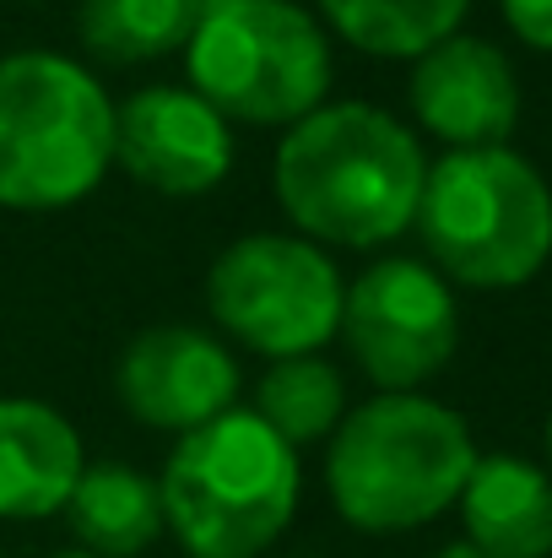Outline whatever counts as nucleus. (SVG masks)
<instances>
[{
	"label": "nucleus",
	"instance_id": "obj_1",
	"mask_svg": "<svg viewBox=\"0 0 552 558\" xmlns=\"http://www.w3.org/2000/svg\"><path fill=\"white\" fill-rule=\"evenodd\" d=\"M428 180L422 142L390 109L342 98L282 131L271 190L293 233L320 250H379L417 222Z\"/></svg>",
	"mask_w": 552,
	"mask_h": 558
},
{
	"label": "nucleus",
	"instance_id": "obj_2",
	"mask_svg": "<svg viewBox=\"0 0 552 558\" xmlns=\"http://www.w3.org/2000/svg\"><path fill=\"white\" fill-rule=\"evenodd\" d=\"M477 466L471 423L417 390H379L347 407L326 439V494L364 537H401L439 521Z\"/></svg>",
	"mask_w": 552,
	"mask_h": 558
},
{
	"label": "nucleus",
	"instance_id": "obj_3",
	"mask_svg": "<svg viewBox=\"0 0 552 558\" xmlns=\"http://www.w3.org/2000/svg\"><path fill=\"white\" fill-rule=\"evenodd\" d=\"M158 494L163 526L189 558H260L298 515L304 466L277 428L233 407L174 439Z\"/></svg>",
	"mask_w": 552,
	"mask_h": 558
},
{
	"label": "nucleus",
	"instance_id": "obj_4",
	"mask_svg": "<svg viewBox=\"0 0 552 558\" xmlns=\"http://www.w3.org/2000/svg\"><path fill=\"white\" fill-rule=\"evenodd\" d=\"M412 228L450 288L510 293L552 260V190L515 147L444 153L428 163Z\"/></svg>",
	"mask_w": 552,
	"mask_h": 558
},
{
	"label": "nucleus",
	"instance_id": "obj_5",
	"mask_svg": "<svg viewBox=\"0 0 552 558\" xmlns=\"http://www.w3.org/2000/svg\"><path fill=\"white\" fill-rule=\"evenodd\" d=\"M114 169V98L71 54H0V206L65 211Z\"/></svg>",
	"mask_w": 552,
	"mask_h": 558
},
{
	"label": "nucleus",
	"instance_id": "obj_6",
	"mask_svg": "<svg viewBox=\"0 0 552 558\" xmlns=\"http://www.w3.org/2000/svg\"><path fill=\"white\" fill-rule=\"evenodd\" d=\"M189 87L228 125L287 131L331 98V33L298 0L206 5L184 44Z\"/></svg>",
	"mask_w": 552,
	"mask_h": 558
},
{
	"label": "nucleus",
	"instance_id": "obj_7",
	"mask_svg": "<svg viewBox=\"0 0 552 558\" xmlns=\"http://www.w3.org/2000/svg\"><path fill=\"white\" fill-rule=\"evenodd\" d=\"M347 282L304 233H244L206 271L211 320L266 364L326 353L342 337Z\"/></svg>",
	"mask_w": 552,
	"mask_h": 558
},
{
	"label": "nucleus",
	"instance_id": "obj_8",
	"mask_svg": "<svg viewBox=\"0 0 552 558\" xmlns=\"http://www.w3.org/2000/svg\"><path fill=\"white\" fill-rule=\"evenodd\" d=\"M342 337L373 390H422L461 348L455 288L412 255H384L347 282Z\"/></svg>",
	"mask_w": 552,
	"mask_h": 558
},
{
	"label": "nucleus",
	"instance_id": "obj_9",
	"mask_svg": "<svg viewBox=\"0 0 552 558\" xmlns=\"http://www.w3.org/2000/svg\"><path fill=\"white\" fill-rule=\"evenodd\" d=\"M233 125L189 82H152L114 104V169L131 185L195 201L233 174Z\"/></svg>",
	"mask_w": 552,
	"mask_h": 558
},
{
	"label": "nucleus",
	"instance_id": "obj_10",
	"mask_svg": "<svg viewBox=\"0 0 552 558\" xmlns=\"http://www.w3.org/2000/svg\"><path fill=\"white\" fill-rule=\"evenodd\" d=\"M412 120L444 153L471 147H510L520 125V76L515 60L477 33H450L412 60Z\"/></svg>",
	"mask_w": 552,
	"mask_h": 558
},
{
	"label": "nucleus",
	"instance_id": "obj_11",
	"mask_svg": "<svg viewBox=\"0 0 552 558\" xmlns=\"http://www.w3.org/2000/svg\"><path fill=\"white\" fill-rule=\"evenodd\" d=\"M238 359L228 342L195 326H152L125 342L114 364V396L120 407L158 428V434H189L222 412L238 407Z\"/></svg>",
	"mask_w": 552,
	"mask_h": 558
},
{
	"label": "nucleus",
	"instance_id": "obj_12",
	"mask_svg": "<svg viewBox=\"0 0 552 558\" xmlns=\"http://www.w3.org/2000/svg\"><path fill=\"white\" fill-rule=\"evenodd\" d=\"M76 423L33 396H0V521H49L82 477Z\"/></svg>",
	"mask_w": 552,
	"mask_h": 558
},
{
	"label": "nucleus",
	"instance_id": "obj_13",
	"mask_svg": "<svg viewBox=\"0 0 552 558\" xmlns=\"http://www.w3.org/2000/svg\"><path fill=\"white\" fill-rule=\"evenodd\" d=\"M466 543L493 558L552 554V472L526 456H477L461 499Z\"/></svg>",
	"mask_w": 552,
	"mask_h": 558
},
{
	"label": "nucleus",
	"instance_id": "obj_14",
	"mask_svg": "<svg viewBox=\"0 0 552 558\" xmlns=\"http://www.w3.org/2000/svg\"><path fill=\"white\" fill-rule=\"evenodd\" d=\"M60 515H65L76 548L98 558H142L169 532L158 477H147L142 466H125V461L82 466Z\"/></svg>",
	"mask_w": 552,
	"mask_h": 558
},
{
	"label": "nucleus",
	"instance_id": "obj_15",
	"mask_svg": "<svg viewBox=\"0 0 552 558\" xmlns=\"http://www.w3.org/2000/svg\"><path fill=\"white\" fill-rule=\"evenodd\" d=\"M200 11V0H82L76 33L103 65H152L163 54H184Z\"/></svg>",
	"mask_w": 552,
	"mask_h": 558
},
{
	"label": "nucleus",
	"instance_id": "obj_16",
	"mask_svg": "<svg viewBox=\"0 0 552 558\" xmlns=\"http://www.w3.org/2000/svg\"><path fill=\"white\" fill-rule=\"evenodd\" d=\"M249 412L266 428H277L293 450L326 445L336 434V423L347 417V374L336 369L326 353L277 359V364H266V374H260Z\"/></svg>",
	"mask_w": 552,
	"mask_h": 558
},
{
	"label": "nucleus",
	"instance_id": "obj_17",
	"mask_svg": "<svg viewBox=\"0 0 552 558\" xmlns=\"http://www.w3.org/2000/svg\"><path fill=\"white\" fill-rule=\"evenodd\" d=\"M326 33L373 60H417L439 38L461 33L471 0H315Z\"/></svg>",
	"mask_w": 552,
	"mask_h": 558
},
{
	"label": "nucleus",
	"instance_id": "obj_18",
	"mask_svg": "<svg viewBox=\"0 0 552 558\" xmlns=\"http://www.w3.org/2000/svg\"><path fill=\"white\" fill-rule=\"evenodd\" d=\"M499 11L526 49L552 54V0H499Z\"/></svg>",
	"mask_w": 552,
	"mask_h": 558
},
{
	"label": "nucleus",
	"instance_id": "obj_19",
	"mask_svg": "<svg viewBox=\"0 0 552 558\" xmlns=\"http://www.w3.org/2000/svg\"><path fill=\"white\" fill-rule=\"evenodd\" d=\"M433 558H493V554H482L477 543H466V537H461V543H444Z\"/></svg>",
	"mask_w": 552,
	"mask_h": 558
},
{
	"label": "nucleus",
	"instance_id": "obj_20",
	"mask_svg": "<svg viewBox=\"0 0 552 558\" xmlns=\"http://www.w3.org/2000/svg\"><path fill=\"white\" fill-rule=\"evenodd\" d=\"M49 558H98V554H87V548H65V554H49Z\"/></svg>",
	"mask_w": 552,
	"mask_h": 558
},
{
	"label": "nucleus",
	"instance_id": "obj_21",
	"mask_svg": "<svg viewBox=\"0 0 552 558\" xmlns=\"http://www.w3.org/2000/svg\"><path fill=\"white\" fill-rule=\"evenodd\" d=\"M548 472H552V417H548Z\"/></svg>",
	"mask_w": 552,
	"mask_h": 558
},
{
	"label": "nucleus",
	"instance_id": "obj_22",
	"mask_svg": "<svg viewBox=\"0 0 552 558\" xmlns=\"http://www.w3.org/2000/svg\"><path fill=\"white\" fill-rule=\"evenodd\" d=\"M200 5H228V0H200Z\"/></svg>",
	"mask_w": 552,
	"mask_h": 558
}]
</instances>
